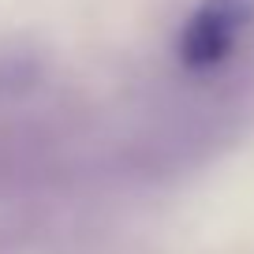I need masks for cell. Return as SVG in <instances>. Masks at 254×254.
<instances>
[{
    "label": "cell",
    "instance_id": "6da1fadb",
    "mask_svg": "<svg viewBox=\"0 0 254 254\" xmlns=\"http://www.w3.org/2000/svg\"><path fill=\"white\" fill-rule=\"evenodd\" d=\"M254 19V0H202L180 30V60L194 71L228 60Z\"/></svg>",
    "mask_w": 254,
    "mask_h": 254
}]
</instances>
